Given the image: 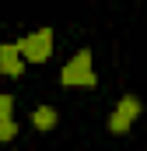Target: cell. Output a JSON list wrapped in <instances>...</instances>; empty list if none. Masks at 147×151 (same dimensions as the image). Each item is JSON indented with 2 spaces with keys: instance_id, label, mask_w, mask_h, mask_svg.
Returning a JSON list of instances; mask_svg holds the SVG:
<instances>
[{
  "instance_id": "7a4b0ae2",
  "label": "cell",
  "mask_w": 147,
  "mask_h": 151,
  "mask_svg": "<svg viewBox=\"0 0 147 151\" xmlns=\"http://www.w3.org/2000/svg\"><path fill=\"white\" fill-rule=\"evenodd\" d=\"M18 49H21V56H25V60H32V63H46V60H49V53H53V32H49V28H39L35 35L21 39V42H18Z\"/></svg>"
},
{
  "instance_id": "277c9868",
  "label": "cell",
  "mask_w": 147,
  "mask_h": 151,
  "mask_svg": "<svg viewBox=\"0 0 147 151\" xmlns=\"http://www.w3.org/2000/svg\"><path fill=\"white\" fill-rule=\"evenodd\" d=\"M18 53H21L18 46H0V70H4L7 77H18V74H21V67H25Z\"/></svg>"
},
{
  "instance_id": "52a82bcc",
  "label": "cell",
  "mask_w": 147,
  "mask_h": 151,
  "mask_svg": "<svg viewBox=\"0 0 147 151\" xmlns=\"http://www.w3.org/2000/svg\"><path fill=\"white\" fill-rule=\"evenodd\" d=\"M11 106H14V102H11V95H0V123H4V119H11Z\"/></svg>"
},
{
  "instance_id": "5b68a950",
  "label": "cell",
  "mask_w": 147,
  "mask_h": 151,
  "mask_svg": "<svg viewBox=\"0 0 147 151\" xmlns=\"http://www.w3.org/2000/svg\"><path fill=\"white\" fill-rule=\"evenodd\" d=\"M35 127H39V130H49V127H56V109H49V106L35 109Z\"/></svg>"
},
{
  "instance_id": "8992f818",
  "label": "cell",
  "mask_w": 147,
  "mask_h": 151,
  "mask_svg": "<svg viewBox=\"0 0 147 151\" xmlns=\"http://www.w3.org/2000/svg\"><path fill=\"white\" fill-rule=\"evenodd\" d=\"M14 134H18V127H14L11 119H4V123H0V141H11Z\"/></svg>"
},
{
  "instance_id": "6da1fadb",
  "label": "cell",
  "mask_w": 147,
  "mask_h": 151,
  "mask_svg": "<svg viewBox=\"0 0 147 151\" xmlns=\"http://www.w3.org/2000/svg\"><path fill=\"white\" fill-rule=\"evenodd\" d=\"M63 84L67 88H95V74H91V53L88 49H81L77 56H74L70 63L63 67Z\"/></svg>"
},
{
  "instance_id": "3957f363",
  "label": "cell",
  "mask_w": 147,
  "mask_h": 151,
  "mask_svg": "<svg viewBox=\"0 0 147 151\" xmlns=\"http://www.w3.org/2000/svg\"><path fill=\"white\" fill-rule=\"evenodd\" d=\"M137 116H140V102H137L133 95H126V99L119 102L116 116L109 119V130H112V134H123V130H126V127H130V123H133Z\"/></svg>"
}]
</instances>
